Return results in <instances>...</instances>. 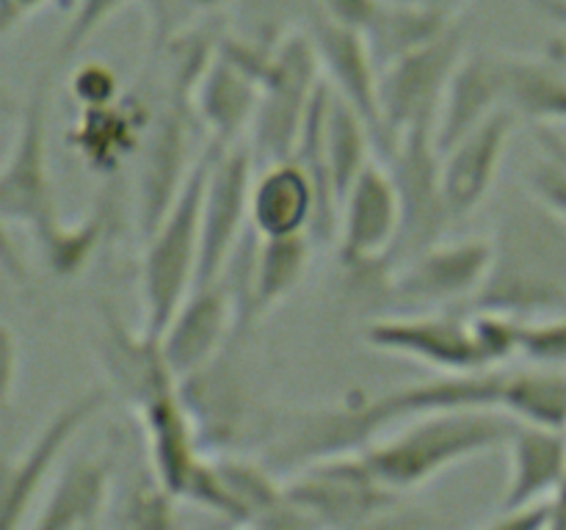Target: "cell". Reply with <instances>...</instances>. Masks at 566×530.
<instances>
[{"label":"cell","instance_id":"6da1fadb","mask_svg":"<svg viewBox=\"0 0 566 530\" xmlns=\"http://www.w3.org/2000/svg\"><path fill=\"white\" fill-rule=\"evenodd\" d=\"M520 420L497 409H448L407 420L396 434L365 447L363 458L376 478L396 491L429 484L453 464L509 445Z\"/></svg>","mask_w":566,"mask_h":530},{"label":"cell","instance_id":"7a4b0ae2","mask_svg":"<svg viewBox=\"0 0 566 530\" xmlns=\"http://www.w3.org/2000/svg\"><path fill=\"white\" fill-rule=\"evenodd\" d=\"M210 160L213 149L208 147L169 213L144 237L147 246L142 259V329L153 337L164 335L180 304L197 287L202 254V199Z\"/></svg>","mask_w":566,"mask_h":530},{"label":"cell","instance_id":"3957f363","mask_svg":"<svg viewBox=\"0 0 566 530\" xmlns=\"http://www.w3.org/2000/svg\"><path fill=\"white\" fill-rule=\"evenodd\" d=\"M564 252L553 226L506 221V235L495 243V263L470 307L492 309L520 320L545 318L566 309Z\"/></svg>","mask_w":566,"mask_h":530},{"label":"cell","instance_id":"277c9868","mask_svg":"<svg viewBox=\"0 0 566 530\" xmlns=\"http://www.w3.org/2000/svg\"><path fill=\"white\" fill-rule=\"evenodd\" d=\"M318 50L310 33H287L282 42L274 44L265 75L260 81L258 114L252 121V147L254 158L265 163L287 160L296 152L298 136L307 121L310 105L315 92L324 83Z\"/></svg>","mask_w":566,"mask_h":530},{"label":"cell","instance_id":"5b68a950","mask_svg":"<svg viewBox=\"0 0 566 530\" xmlns=\"http://www.w3.org/2000/svg\"><path fill=\"white\" fill-rule=\"evenodd\" d=\"M464 44H468V33L453 22L434 42L412 50L379 72V108L381 130H385L381 158H390L403 132L412 127H437L448 83L464 59Z\"/></svg>","mask_w":566,"mask_h":530},{"label":"cell","instance_id":"8992f818","mask_svg":"<svg viewBox=\"0 0 566 530\" xmlns=\"http://www.w3.org/2000/svg\"><path fill=\"white\" fill-rule=\"evenodd\" d=\"M495 263V243H434L387 274L379 301L392 312H437L470 304Z\"/></svg>","mask_w":566,"mask_h":530},{"label":"cell","instance_id":"52a82bcc","mask_svg":"<svg viewBox=\"0 0 566 530\" xmlns=\"http://www.w3.org/2000/svg\"><path fill=\"white\" fill-rule=\"evenodd\" d=\"M387 163L401 197V232L385 263V274H390L415 254L440 243L457 219L442 188V152L437 147L434 125L403 132Z\"/></svg>","mask_w":566,"mask_h":530},{"label":"cell","instance_id":"ba28073f","mask_svg":"<svg viewBox=\"0 0 566 530\" xmlns=\"http://www.w3.org/2000/svg\"><path fill=\"white\" fill-rule=\"evenodd\" d=\"M285 495L310 519V524L332 528L379 522L385 513L401 506V491L381 484L363 453L307 464L287 475Z\"/></svg>","mask_w":566,"mask_h":530},{"label":"cell","instance_id":"9c48e42d","mask_svg":"<svg viewBox=\"0 0 566 530\" xmlns=\"http://www.w3.org/2000/svg\"><path fill=\"white\" fill-rule=\"evenodd\" d=\"M50 72H42L28 97L14 147L0 174V215L3 224H22L33 235H44L59 219L48 163Z\"/></svg>","mask_w":566,"mask_h":530},{"label":"cell","instance_id":"30bf717a","mask_svg":"<svg viewBox=\"0 0 566 530\" xmlns=\"http://www.w3.org/2000/svg\"><path fill=\"white\" fill-rule=\"evenodd\" d=\"M108 401L111 390L105 386L81 392L36 431L20 456L6 462L3 489H0V530H17L31 522L28 517L36 511L33 506L48 486L53 469L59 467V458L81 434L83 425L92 423L108 406Z\"/></svg>","mask_w":566,"mask_h":530},{"label":"cell","instance_id":"8fae6325","mask_svg":"<svg viewBox=\"0 0 566 530\" xmlns=\"http://www.w3.org/2000/svg\"><path fill=\"white\" fill-rule=\"evenodd\" d=\"M365 342L376 351L415 359L440 373L490 370L475 342L470 315L462 312H390L363 329Z\"/></svg>","mask_w":566,"mask_h":530},{"label":"cell","instance_id":"7c38bea8","mask_svg":"<svg viewBox=\"0 0 566 530\" xmlns=\"http://www.w3.org/2000/svg\"><path fill=\"white\" fill-rule=\"evenodd\" d=\"M213 149L208 182L202 199V254H199V279L213 282L227 265L230 254L252 226V186L254 152L249 144Z\"/></svg>","mask_w":566,"mask_h":530},{"label":"cell","instance_id":"4fadbf2b","mask_svg":"<svg viewBox=\"0 0 566 530\" xmlns=\"http://www.w3.org/2000/svg\"><path fill=\"white\" fill-rule=\"evenodd\" d=\"M398 232H401V197L396 180L390 169L368 163L340 204L337 257L343 268L354 271L379 265L385 271Z\"/></svg>","mask_w":566,"mask_h":530},{"label":"cell","instance_id":"5bb4252c","mask_svg":"<svg viewBox=\"0 0 566 530\" xmlns=\"http://www.w3.org/2000/svg\"><path fill=\"white\" fill-rule=\"evenodd\" d=\"M191 116V99L169 92V103L158 116H153V125L144 136L138 171V221L144 237L164 221L197 166V160H188Z\"/></svg>","mask_w":566,"mask_h":530},{"label":"cell","instance_id":"9a60e30c","mask_svg":"<svg viewBox=\"0 0 566 530\" xmlns=\"http://www.w3.org/2000/svg\"><path fill=\"white\" fill-rule=\"evenodd\" d=\"M227 353L230 351L224 348L213 362L180 379L182 403L191 414L199 445L208 456L235 453L243 439L252 442L260 417V414H252L247 381L241 379V370Z\"/></svg>","mask_w":566,"mask_h":530},{"label":"cell","instance_id":"2e32d148","mask_svg":"<svg viewBox=\"0 0 566 530\" xmlns=\"http://www.w3.org/2000/svg\"><path fill=\"white\" fill-rule=\"evenodd\" d=\"M238 337L235 301L221 279L193 287L160 335L166 359L177 379L213 362Z\"/></svg>","mask_w":566,"mask_h":530},{"label":"cell","instance_id":"e0dca14e","mask_svg":"<svg viewBox=\"0 0 566 530\" xmlns=\"http://www.w3.org/2000/svg\"><path fill=\"white\" fill-rule=\"evenodd\" d=\"M310 36L318 50L321 72L337 97L359 110L374 132L376 152H385V130H381L379 108V66L370 55L368 39L357 28L337 25L324 14H315L310 22Z\"/></svg>","mask_w":566,"mask_h":530},{"label":"cell","instance_id":"ac0fdd59","mask_svg":"<svg viewBox=\"0 0 566 530\" xmlns=\"http://www.w3.org/2000/svg\"><path fill=\"white\" fill-rule=\"evenodd\" d=\"M116 456L111 451L75 456L59 469L42 506L33 511L31 530H86L103 524L114 491Z\"/></svg>","mask_w":566,"mask_h":530},{"label":"cell","instance_id":"d6986e66","mask_svg":"<svg viewBox=\"0 0 566 530\" xmlns=\"http://www.w3.org/2000/svg\"><path fill=\"white\" fill-rule=\"evenodd\" d=\"M514 121H517L514 110H495L462 141L442 152V188H446L453 219L473 213L492 191L497 171H501L503 152L512 138Z\"/></svg>","mask_w":566,"mask_h":530},{"label":"cell","instance_id":"ffe728a7","mask_svg":"<svg viewBox=\"0 0 566 530\" xmlns=\"http://www.w3.org/2000/svg\"><path fill=\"white\" fill-rule=\"evenodd\" d=\"M97 357L111 379V392H116L133 409L147 403L158 392L180 384L166 359L160 337L147 335L144 329L130 331L116 312H105Z\"/></svg>","mask_w":566,"mask_h":530},{"label":"cell","instance_id":"44dd1931","mask_svg":"<svg viewBox=\"0 0 566 530\" xmlns=\"http://www.w3.org/2000/svg\"><path fill=\"white\" fill-rule=\"evenodd\" d=\"M136 412L138 420H142L144 436H147L149 467L158 475L160 484L182 500L199 462L208 453L199 445L193 420L188 414L186 403H182L180 384L158 392L147 403H142Z\"/></svg>","mask_w":566,"mask_h":530},{"label":"cell","instance_id":"7402d4cb","mask_svg":"<svg viewBox=\"0 0 566 530\" xmlns=\"http://www.w3.org/2000/svg\"><path fill=\"white\" fill-rule=\"evenodd\" d=\"M260 77L243 70L221 50L205 70L202 81L193 88V116L210 132V147L227 149L241 144V136L252 130L254 114L260 105Z\"/></svg>","mask_w":566,"mask_h":530},{"label":"cell","instance_id":"603a6c76","mask_svg":"<svg viewBox=\"0 0 566 530\" xmlns=\"http://www.w3.org/2000/svg\"><path fill=\"white\" fill-rule=\"evenodd\" d=\"M501 108H506L501 55H464L448 83L446 99H442L440 116H437L434 138L440 152H448L453 144L462 141L468 132H473L481 121H486Z\"/></svg>","mask_w":566,"mask_h":530},{"label":"cell","instance_id":"cb8c5ba5","mask_svg":"<svg viewBox=\"0 0 566 530\" xmlns=\"http://www.w3.org/2000/svg\"><path fill=\"white\" fill-rule=\"evenodd\" d=\"M506 447L509 484L501 508L547 500L566 480V431L517 423Z\"/></svg>","mask_w":566,"mask_h":530},{"label":"cell","instance_id":"d4e9b609","mask_svg":"<svg viewBox=\"0 0 566 530\" xmlns=\"http://www.w3.org/2000/svg\"><path fill=\"white\" fill-rule=\"evenodd\" d=\"M315 188L298 160H276L254 177L252 226L260 237L302 235L313 230Z\"/></svg>","mask_w":566,"mask_h":530},{"label":"cell","instance_id":"484cf974","mask_svg":"<svg viewBox=\"0 0 566 530\" xmlns=\"http://www.w3.org/2000/svg\"><path fill=\"white\" fill-rule=\"evenodd\" d=\"M503 103L517 116L566 121V64L558 55H501Z\"/></svg>","mask_w":566,"mask_h":530},{"label":"cell","instance_id":"4316f807","mask_svg":"<svg viewBox=\"0 0 566 530\" xmlns=\"http://www.w3.org/2000/svg\"><path fill=\"white\" fill-rule=\"evenodd\" d=\"M153 116L144 105L133 99L105 105V108H83L81 121L72 130V144L97 171H114L119 160L136 152L144 144Z\"/></svg>","mask_w":566,"mask_h":530},{"label":"cell","instance_id":"83f0119b","mask_svg":"<svg viewBox=\"0 0 566 530\" xmlns=\"http://www.w3.org/2000/svg\"><path fill=\"white\" fill-rule=\"evenodd\" d=\"M453 22H457L453 17L423 9V6L403 3V0H381L379 11L365 28V39H368L370 55L381 72L412 50L434 42Z\"/></svg>","mask_w":566,"mask_h":530},{"label":"cell","instance_id":"f1b7e54d","mask_svg":"<svg viewBox=\"0 0 566 530\" xmlns=\"http://www.w3.org/2000/svg\"><path fill=\"white\" fill-rule=\"evenodd\" d=\"M310 232L282 237H260L252 276V318L285 301L302 282L310 263Z\"/></svg>","mask_w":566,"mask_h":530},{"label":"cell","instance_id":"f546056e","mask_svg":"<svg viewBox=\"0 0 566 530\" xmlns=\"http://www.w3.org/2000/svg\"><path fill=\"white\" fill-rule=\"evenodd\" d=\"M324 144H326V158H329L332 180H335L337 199H346L357 177L368 169L370 163V149H376L374 132H370L368 121L359 116L354 105L346 99L337 97L332 92L329 114H326L324 127Z\"/></svg>","mask_w":566,"mask_h":530},{"label":"cell","instance_id":"4dcf8cb0","mask_svg":"<svg viewBox=\"0 0 566 530\" xmlns=\"http://www.w3.org/2000/svg\"><path fill=\"white\" fill-rule=\"evenodd\" d=\"M506 414L520 423L566 431V368L536 364L509 373Z\"/></svg>","mask_w":566,"mask_h":530},{"label":"cell","instance_id":"1f68e13d","mask_svg":"<svg viewBox=\"0 0 566 530\" xmlns=\"http://www.w3.org/2000/svg\"><path fill=\"white\" fill-rule=\"evenodd\" d=\"M103 213L86 215L77 224H61V221H55L44 235L36 237L42 243V252L50 271L59 276L81 274L86 268L88 257L94 254V248H97L99 237H103Z\"/></svg>","mask_w":566,"mask_h":530},{"label":"cell","instance_id":"d6a6232c","mask_svg":"<svg viewBox=\"0 0 566 530\" xmlns=\"http://www.w3.org/2000/svg\"><path fill=\"white\" fill-rule=\"evenodd\" d=\"M177 500L158 475H142L127 486L116 506V517L111 519L119 528H171L177 522Z\"/></svg>","mask_w":566,"mask_h":530},{"label":"cell","instance_id":"836d02e7","mask_svg":"<svg viewBox=\"0 0 566 530\" xmlns=\"http://www.w3.org/2000/svg\"><path fill=\"white\" fill-rule=\"evenodd\" d=\"M470 324H473L475 342H479L490 368H497L506 359H512L514 353H520V337H523L525 320L492 312V309H473Z\"/></svg>","mask_w":566,"mask_h":530},{"label":"cell","instance_id":"e575fe53","mask_svg":"<svg viewBox=\"0 0 566 530\" xmlns=\"http://www.w3.org/2000/svg\"><path fill=\"white\" fill-rule=\"evenodd\" d=\"M520 353L531 364L542 368H566V309L525 320L520 337Z\"/></svg>","mask_w":566,"mask_h":530},{"label":"cell","instance_id":"d590c367","mask_svg":"<svg viewBox=\"0 0 566 530\" xmlns=\"http://www.w3.org/2000/svg\"><path fill=\"white\" fill-rule=\"evenodd\" d=\"M144 3L149 9V20H153L155 42H158V47H164L166 42L188 31V25L197 17L213 14L230 0H144Z\"/></svg>","mask_w":566,"mask_h":530},{"label":"cell","instance_id":"8d00e7d4","mask_svg":"<svg viewBox=\"0 0 566 530\" xmlns=\"http://www.w3.org/2000/svg\"><path fill=\"white\" fill-rule=\"evenodd\" d=\"M525 182L536 202L547 210V215L566 226V160L545 152V158H539L525 171Z\"/></svg>","mask_w":566,"mask_h":530},{"label":"cell","instance_id":"74e56055","mask_svg":"<svg viewBox=\"0 0 566 530\" xmlns=\"http://www.w3.org/2000/svg\"><path fill=\"white\" fill-rule=\"evenodd\" d=\"M127 3L130 0H77L75 14H72L70 25L64 28V36H61L59 59H72Z\"/></svg>","mask_w":566,"mask_h":530},{"label":"cell","instance_id":"f35d334b","mask_svg":"<svg viewBox=\"0 0 566 530\" xmlns=\"http://www.w3.org/2000/svg\"><path fill=\"white\" fill-rule=\"evenodd\" d=\"M70 86L83 108H105V105H114L116 94H119L116 72L108 64H103V61H88V64L77 66L72 72Z\"/></svg>","mask_w":566,"mask_h":530},{"label":"cell","instance_id":"ab89813d","mask_svg":"<svg viewBox=\"0 0 566 530\" xmlns=\"http://www.w3.org/2000/svg\"><path fill=\"white\" fill-rule=\"evenodd\" d=\"M486 528H517V530H536V528H551V497L547 500L525 502L517 508H497L492 519H486Z\"/></svg>","mask_w":566,"mask_h":530},{"label":"cell","instance_id":"60d3db41","mask_svg":"<svg viewBox=\"0 0 566 530\" xmlns=\"http://www.w3.org/2000/svg\"><path fill=\"white\" fill-rule=\"evenodd\" d=\"M379 6L381 0H321V14L337 25L357 28L365 33Z\"/></svg>","mask_w":566,"mask_h":530},{"label":"cell","instance_id":"b9f144b4","mask_svg":"<svg viewBox=\"0 0 566 530\" xmlns=\"http://www.w3.org/2000/svg\"><path fill=\"white\" fill-rule=\"evenodd\" d=\"M17 342L11 329H3V398L11 401V392H14L17 381Z\"/></svg>","mask_w":566,"mask_h":530},{"label":"cell","instance_id":"7bdbcfd3","mask_svg":"<svg viewBox=\"0 0 566 530\" xmlns=\"http://www.w3.org/2000/svg\"><path fill=\"white\" fill-rule=\"evenodd\" d=\"M48 0H3V33H9L17 22L25 20L31 11L44 6Z\"/></svg>","mask_w":566,"mask_h":530},{"label":"cell","instance_id":"ee69618b","mask_svg":"<svg viewBox=\"0 0 566 530\" xmlns=\"http://www.w3.org/2000/svg\"><path fill=\"white\" fill-rule=\"evenodd\" d=\"M551 528L566 530V480L551 495Z\"/></svg>","mask_w":566,"mask_h":530},{"label":"cell","instance_id":"f6af8a7d","mask_svg":"<svg viewBox=\"0 0 566 530\" xmlns=\"http://www.w3.org/2000/svg\"><path fill=\"white\" fill-rule=\"evenodd\" d=\"M403 3L423 6V9L440 11V14H448V17H453V20H457V11L462 9V6H468L470 0H403Z\"/></svg>","mask_w":566,"mask_h":530},{"label":"cell","instance_id":"bcb514c9","mask_svg":"<svg viewBox=\"0 0 566 530\" xmlns=\"http://www.w3.org/2000/svg\"><path fill=\"white\" fill-rule=\"evenodd\" d=\"M536 138H539V144H542V149H545V152L558 155V158L566 160V141H564V138H558L556 132L547 130L545 125L536 127Z\"/></svg>","mask_w":566,"mask_h":530},{"label":"cell","instance_id":"7dc6e473","mask_svg":"<svg viewBox=\"0 0 566 530\" xmlns=\"http://www.w3.org/2000/svg\"><path fill=\"white\" fill-rule=\"evenodd\" d=\"M531 6H536V9L542 11L545 17H551V20L562 22L566 28V0H528Z\"/></svg>","mask_w":566,"mask_h":530}]
</instances>
